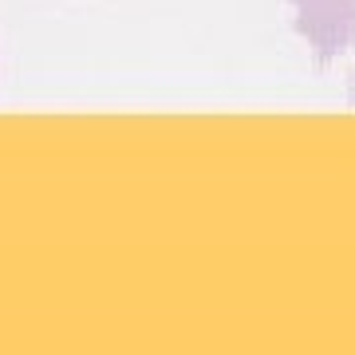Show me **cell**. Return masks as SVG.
<instances>
[{
  "label": "cell",
  "mask_w": 355,
  "mask_h": 355,
  "mask_svg": "<svg viewBox=\"0 0 355 355\" xmlns=\"http://www.w3.org/2000/svg\"><path fill=\"white\" fill-rule=\"evenodd\" d=\"M352 99H355V79H352Z\"/></svg>",
  "instance_id": "7a4b0ae2"
},
{
  "label": "cell",
  "mask_w": 355,
  "mask_h": 355,
  "mask_svg": "<svg viewBox=\"0 0 355 355\" xmlns=\"http://www.w3.org/2000/svg\"><path fill=\"white\" fill-rule=\"evenodd\" d=\"M296 8V32L308 40L316 64H331L355 40V0H288Z\"/></svg>",
  "instance_id": "6da1fadb"
}]
</instances>
